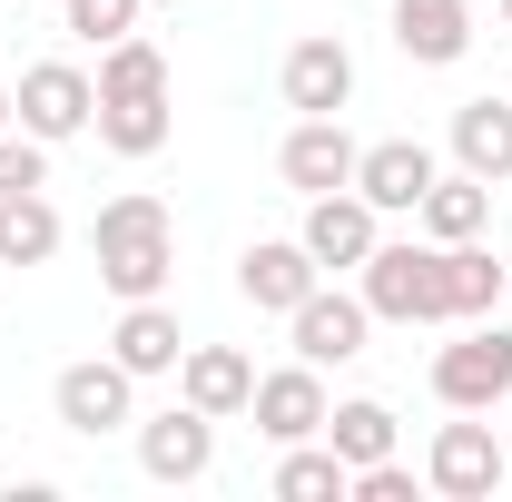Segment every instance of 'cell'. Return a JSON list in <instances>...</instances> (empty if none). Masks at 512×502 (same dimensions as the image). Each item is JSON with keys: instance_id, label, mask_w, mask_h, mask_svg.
Wrapping results in <instances>:
<instances>
[{"instance_id": "cell-1", "label": "cell", "mask_w": 512, "mask_h": 502, "mask_svg": "<svg viewBox=\"0 0 512 502\" xmlns=\"http://www.w3.org/2000/svg\"><path fill=\"white\" fill-rule=\"evenodd\" d=\"M99 138L119 148V158H158L168 148V60L128 30V40H109V60H99Z\"/></svg>"}, {"instance_id": "cell-2", "label": "cell", "mask_w": 512, "mask_h": 502, "mask_svg": "<svg viewBox=\"0 0 512 502\" xmlns=\"http://www.w3.org/2000/svg\"><path fill=\"white\" fill-rule=\"evenodd\" d=\"M89 247H99V286H119L128 306L138 296H158L168 276H178V227H168V207L148 188H128L99 207V227H89Z\"/></svg>"}, {"instance_id": "cell-3", "label": "cell", "mask_w": 512, "mask_h": 502, "mask_svg": "<svg viewBox=\"0 0 512 502\" xmlns=\"http://www.w3.org/2000/svg\"><path fill=\"white\" fill-rule=\"evenodd\" d=\"M434 394H444L453 414H493V404H512V325L473 315L444 355H434Z\"/></svg>"}, {"instance_id": "cell-4", "label": "cell", "mask_w": 512, "mask_h": 502, "mask_svg": "<svg viewBox=\"0 0 512 502\" xmlns=\"http://www.w3.org/2000/svg\"><path fill=\"white\" fill-rule=\"evenodd\" d=\"M355 276H365V306L384 325H453L444 315V247H375Z\"/></svg>"}, {"instance_id": "cell-5", "label": "cell", "mask_w": 512, "mask_h": 502, "mask_svg": "<svg viewBox=\"0 0 512 502\" xmlns=\"http://www.w3.org/2000/svg\"><path fill=\"white\" fill-rule=\"evenodd\" d=\"M503 473H512V453H503L493 424H444L434 453H424V483H434L444 502H493V493H503Z\"/></svg>"}, {"instance_id": "cell-6", "label": "cell", "mask_w": 512, "mask_h": 502, "mask_svg": "<svg viewBox=\"0 0 512 502\" xmlns=\"http://www.w3.org/2000/svg\"><path fill=\"white\" fill-rule=\"evenodd\" d=\"M20 128L50 148V138H79V128L99 119V79L89 69H69V60H40V69H20Z\"/></svg>"}, {"instance_id": "cell-7", "label": "cell", "mask_w": 512, "mask_h": 502, "mask_svg": "<svg viewBox=\"0 0 512 502\" xmlns=\"http://www.w3.org/2000/svg\"><path fill=\"white\" fill-rule=\"evenodd\" d=\"M50 404H60V424L69 434H119L128 424V404H138V375H128L119 355H89V365H60V384H50Z\"/></svg>"}, {"instance_id": "cell-8", "label": "cell", "mask_w": 512, "mask_h": 502, "mask_svg": "<svg viewBox=\"0 0 512 502\" xmlns=\"http://www.w3.org/2000/svg\"><path fill=\"white\" fill-rule=\"evenodd\" d=\"M316 256H306V237H256L247 256H237V296H247L256 315H296L306 296H316Z\"/></svg>"}, {"instance_id": "cell-9", "label": "cell", "mask_w": 512, "mask_h": 502, "mask_svg": "<svg viewBox=\"0 0 512 502\" xmlns=\"http://www.w3.org/2000/svg\"><path fill=\"white\" fill-rule=\"evenodd\" d=\"M434 178H444V168H434V148H414V138H375V148L355 158V197H365L375 217H414Z\"/></svg>"}, {"instance_id": "cell-10", "label": "cell", "mask_w": 512, "mask_h": 502, "mask_svg": "<svg viewBox=\"0 0 512 502\" xmlns=\"http://www.w3.org/2000/svg\"><path fill=\"white\" fill-rule=\"evenodd\" d=\"M138 463H148V483H197V473L217 463V414H197V404L148 414V424H138Z\"/></svg>"}, {"instance_id": "cell-11", "label": "cell", "mask_w": 512, "mask_h": 502, "mask_svg": "<svg viewBox=\"0 0 512 502\" xmlns=\"http://www.w3.org/2000/svg\"><path fill=\"white\" fill-rule=\"evenodd\" d=\"M355 138H345V119H296V138L276 148V178L296 197H335V188H355Z\"/></svg>"}, {"instance_id": "cell-12", "label": "cell", "mask_w": 512, "mask_h": 502, "mask_svg": "<svg viewBox=\"0 0 512 502\" xmlns=\"http://www.w3.org/2000/svg\"><path fill=\"white\" fill-rule=\"evenodd\" d=\"M247 414H256V434H266V443H316V434H325V414H335V404H325V384H316V365H306V355H296V365H286V375H256V394H247Z\"/></svg>"}, {"instance_id": "cell-13", "label": "cell", "mask_w": 512, "mask_h": 502, "mask_svg": "<svg viewBox=\"0 0 512 502\" xmlns=\"http://www.w3.org/2000/svg\"><path fill=\"white\" fill-rule=\"evenodd\" d=\"M355 99V50L345 40H296L286 50V109L296 119H335Z\"/></svg>"}, {"instance_id": "cell-14", "label": "cell", "mask_w": 512, "mask_h": 502, "mask_svg": "<svg viewBox=\"0 0 512 502\" xmlns=\"http://www.w3.org/2000/svg\"><path fill=\"white\" fill-rule=\"evenodd\" d=\"M286 325H296V355H306V365H355V355H365L375 306H365V296H325V286H316Z\"/></svg>"}, {"instance_id": "cell-15", "label": "cell", "mask_w": 512, "mask_h": 502, "mask_svg": "<svg viewBox=\"0 0 512 502\" xmlns=\"http://www.w3.org/2000/svg\"><path fill=\"white\" fill-rule=\"evenodd\" d=\"M394 50L424 69H453L473 50V0H394Z\"/></svg>"}, {"instance_id": "cell-16", "label": "cell", "mask_w": 512, "mask_h": 502, "mask_svg": "<svg viewBox=\"0 0 512 502\" xmlns=\"http://www.w3.org/2000/svg\"><path fill=\"white\" fill-rule=\"evenodd\" d=\"M384 237H375V207L355 188H335V197H306V256L316 266H365Z\"/></svg>"}, {"instance_id": "cell-17", "label": "cell", "mask_w": 512, "mask_h": 502, "mask_svg": "<svg viewBox=\"0 0 512 502\" xmlns=\"http://www.w3.org/2000/svg\"><path fill=\"white\" fill-rule=\"evenodd\" d=\"M178 394H188L197 414H217V424H227V414H247L256 365L237 355V345H188V355H178Z\"/></svg>"}, {"instance_id": "cell-18", "label": "cell", "mask_w": 512, "mask_h": 502, "mask_svg": "<svg viewBox=\"0 0 512 502\" xmlns=\"http://www.w3.org/2000/svg\"><path fill=\"white\" fill-rule=\"evenodd\" d=\"M414 217H424V237H434V247H463V237H483V227H493V178L453 168V178H434V188H424V207H414Z\"/></svg>"}, {"instance_id": "cell-19", "label": "cell", "mask_w": 512, "mask_h": 502, "mask_svg": "<svg viewBox=\"0 0 512 502\" xmlns=\"http://www.w3.org/2000/svg\"><path fill=\"white\" fill-rule=\"evenodd\" d=\"M453 168H473V178H512V99H463L453 109Z\"/></svg>"}, {"instance_id": "cell-20", "label": "cell", "mask_w": 512, "mask_h": 502, "mask_svg": "<svg viewBox=\"0 0 512 502\" xmlns=\"http://www.w3.org/2000/svg\"><path fill=\"white\" fill-rule=\"evenodd\" d=\"M109 355H119L128 375H178V355H188V335H178V315L158 306V296H138L119 315V335H109Z\"/></svg>"}, {"instance_id": "cell-21", "label": "cell", "mask_w": 512, "mask_h": 502, "mask_svg": "<svg viewBox=\"0 0 512 502\" xmlns=\"http://www.w3.org/2000/svg\"><path fill=\"white\" fill-rule=\"evenodd\" d=\"M512 286V266H493V247L483 237H463V247H444V315L453 325H473V315H493Z\"/></svg>"}, {"instance_id": "cell-22", "label": "cell", "mask_w": 512, "mask_h": 502, "mask_svg": "<svg viewBox=\"0 0 512 502\" xmlns=\"http://www.w3.org/2000/svg\"><path fill=\"white\" fill-rule=\"evenodd\" d=\"M355 493V463L335 453V443H286V463H276V502H345Z\"/></svg>"}, {"instance_id": "cell-23", "label": "cell", "mask_w": 512, "mask_h": 502, "mask_svg": "<svg viewBox=\"0 0 512 502\" xmlns=\"http://www.w3.org/2000/svg\"><path fill=\"white\" fill-rule=\"evenodd\" d=\"M60 256V207L30 188V197H0V266H50Z\"/></svg>"}, {"instance_id": "cell-24", "label": "cell", "mask_w": 512, "mask_h": 502, "mask_svg": "<svg viewBox=\"0 0 512 502\" xmlns=\"http://www.w3.org/2000/svg\"><path fill=\"white\" fill-rule=\"evenodd\" d=\"M325 443H335L345 463H384V453H394V414H384V404H335V414H325Z\"/></svg>"}, {"instance_id": "cell-25", "label": "cell", "mask_w": 512, "mask_h": 502, "mask_svg": "<svg viewBox=\"0 0 512 502\" xmlns=\"http://www.w3.org/2000/svg\"><path fill=\"white\" fill-rule=\"evenodd\" d=\"M138 10H148V0H69V40L109 50V40H128V30H138Z\"/></svg>"}, {"instance_id": "cell-26", "label": "cell", "mask_w": 512, "mask_h": 502, "mask_svg": "<svg viewBox=\"0 0 512 502\" xmlns=\"http://www.w3.org/2000/svg\"><path fill=\"white\" fill-rule=\"evenodd\" d=\"M30 188H50V158H40L30 128H20V138L0 128V197H30Z\"/></svg>"}, {"instance_id": "cell-27", "label": "cell", "mask_w": 512, "mask_h": 502, "mask_svg": "<svg viewBox=\"0 0 512 502\" xmlns=\"http://www.w3.org/2000/svg\"><path fill=\"white\" fill-rule=\"evenodd\" d=\"M355 502H414V473L384 453V463H355Z\"/></svg>"}, {"instance_id": "cell-28", "label": "cell", "mask_w": 512, "mask_h": 502, "mask_svg": "<svg viewBox=\"0 0 512 502\" xmlns=\"http://www.w3.org/2000/svg\"><path fill=\"white\" fill-rule=\"evenodd\" d=\"M0 128H10V89H0Z\"/></svg>"}, {"instance_id": "cell-29", "label": "cell", "mask_w": 512, "mask_h": 502, "mask_svg": "<svg viewBox=\"0 0 512 502\" xmlns=\"http://www.w3.org/2000/svg\"><path fill=\"white\" fill-rule=\"evenodd\" d=\"M503 453H512V424H503Z\"/></svg>"}, {"instance_id": "cell-30", "label": "cell", "mask_w": 512, "mask_h": 502, "mask_svg": "<svg viewBox=\"0 0 512 502\" xmlns=\"http://www.w3.org/2000/svg\"><path fill=\"white\" fill-rule=\"evenodd\" d=\"M503 20H512V0H503Z\"/></svg>"}, {"instance_id": "cell-31", "label": "cell", "mask_w": 512, "mask_h": 502, "mask_svg": "<svg viewBox=\"0 0 512 502\" xmlns=\"http://www.w3.org/2000/svg\"><path fill=\"white\" fill-rule=\"evenodd\" d=\"M168 10H178V0H168Z\"/></svg>"}]
</instances>
